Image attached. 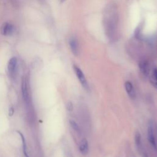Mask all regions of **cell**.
<instances>
[{"mask_svg":"<svg viewBox=\"0 0 157 157\" xmlns=\"http://www.w3.org/2000/svg\"><path fill=\"white\" fill-rule=\"evenodd\" d=\"M147 139L154 150L157 151V142L155 137L153 124L150 123L147 128Z\"/></svg>","mask_w":157,"mask_h":157,"instance_id":"6da1fadb","label":"cell"},{"mask_svg":"<svg viewBox=\"0 0 157 157\" xmlns=\"http://www.w3.org/2000/svg\"><path fill=\"white\" fill-rule=\"evenodd\" d=\"M13 113H14V109L13 107H12L9 109V116H12Z\"/></svg>","mask_w":157,"mask_h":157,"instance_id":"9a60e30c","label":"cell"},{"mask_svg":"<svg viewBox=\"0 0 157 157\" xmlns=\"http://www.w3.org/2000/svg\"><path fill=\"white\" fill-rule=\"evenodd\" d=\"M134 141H135V145L136 146V148L139 152H141L142 150V137L140 133L137 131L135 132L134 135Z\"/></svg>","mask_w":157,"mask_h":157,"instance_id":"9c48e42d","label":"cell"},{"mask_svg":"<svg viewBox=\"0 0 157 157\" xmlns=\"http://www.w3.org/2000/svg\"><path fill=\"white\" fill-rule=\"evenodd\" d=\"M17 132L18 133L19 136L21 137V141H22V144H23V154L25 156V157H29V155H28L27 153V148H26V141H25V139L24 136L23 135V134L20 132V131H17Z\"/></svg>","mask_w":157,"mask_h":157,"instance_id":"7c38bea8","label":"cell"},{"mask_svg":"<svg viewBox=\"0 0 157 157\" xmlns=\"http://www.w3.org/2000/svg\"><path fill=\"white\" fill-rule=\"evenodd\" d=\"M66 108H67V110L69 112H71L74 109V106H73V104L72 103V102L69 101L67 102V105H66Z\"/></svg>","mask_w":157,"mask_h":157,"instance_id":"5bb4252c","label":"cell"},{"mask_svg":"<svg viewBox=\"0 0 157 157\" xmlns=\"http://www.w3.org/2000/svg\"><path fill=\"white\" fill-rule=\"evenodd\" d=\"M79 151L80 153L84 156H86L88 155L89 152V145L88 142L86 139L83 138L81 140L80 144H79Z\"/></svg>","mask_w":157,"mask_h":157,"instance_id":"8992f818","label":"cell"},{"mask_svg":"<svg viewBox=\"0 0 157 157\" xmlns=\"http://www.w3.org/2000/svg\"><path fill=\"white\" fill-rule=\"evenodd\" d=\"M139 67L140 72L143 75L148 77L150 74V65L145 60H142L139 64Z\"/></svg>","mask_w":157,"mask_h":157,"instance_id":"5b68a950","label":"cell"},{"mask_svg":"<svg viewBox=\"0 0 157 157\" xmlns=\"http://www.w3.org/2000/svg\"><path fill=\"white\" fill-rule=\"evenodd\" d=\"M69 125L71 126V127L77 132L80 133V128L78 126V124L77 123V122H75L74 120H69Z\"/></svg>","mask_w":157,"mask_h":157,"instance_id":"4fadbf2b","label":"cell"},{"mask_svg":"<svg viewBox=\"0 0 157 157\" xmlns=\"http://www.w3.org/2000/svg\"><path fill=\"white\" fill-rule=\"evenodd\" d=\"M69 45L72 53L74 55H77L78 53V44L77 40L75 38H72L69 40Z\"/></svg>","mask_w":157,"mask_h":157,"instance_id":"ba28073f","label":"cell"},{"mask_svg":"<svg viewBox=\"0 0 157 157\" xmlns=\"http://www.w3.org/2000/svg\"><path fill=\"white\" fill-rule=\"evenodd\" d=\"M124 88L129 97L132 99H134L136 96V93L132 83L129 80L126 81L124 83Z\"/></svg>","mask_w":157,"mask_h":157,"instance_id":"277c9868","label":"cell"},{"mask_svg":"<svg viewBox=\"0 0 157 157\" xmlns=\"http://www.w3.org/2000/svg\"><path fill=\"white\" fill-rule=\"evenodd\" d=\"M21 90H22V94L24 100L27 102L28 101L29 96H28V92L27 90V85H26V82L25 80H23L22 82V85H21Z\"/></svg>","mask_w":157,"mask_h":157,"instance_id":"30bf717a","label":"cell"},{"mask_svg":"<svg viewBox=\"0 0 157 157\" xmlns=\"http://www.w3.org/2000/svg\"><path fill=\"white\" fill-rule=\"evenodd\" d=\"M14 31V26L8 23H4L1 28V33L4 36H10L13 33Z\"/></svg>","mask_w":157,"mask_h":157,"instance_id":"52a82bcc","label":"cell"},{"mask_svg":"<svg viewBox=\"0 0 157 157\" xmlns=\"http://www.w3.org/2000/svg\"><path fill=\"white\" fill-rule=\"evenodd\" d=\"M73 68H74V72L75 73V75H77V77L78 81H79V82L80 83L82 86L85 90H88L89 89V86H88V82H87L86 78H85V76L83 72L80 69V68H79L76 65H74L73 66Z\"/></svg>","mask_w":157,"mask_h":157,"instance_id":"7a4b0ae2","label":"cell"},{"mask_svg":"<svg viewBox=\"0 0 157 157\" xmlns=\"http://www.w3.org/2000/svg\"><path fill=\"white\" fill-rule=\"evenodd\" d=\"M61 2H63V1H64L65 0H61Z\"/></svg>","mask_w":157,"mask_h":157,"instance_id":"2e32d148","label":"cell"},{"mask_svg":"<svg viewBox=\"0 0 157 157\" xmlns=\"http://www.w3.org/2000/svg\"><path fill=\"white\" fill-rule=\"evenodd\" d=\"M151 83L153 86L157 88V67L153 69L151 77Z\"/></svg>","mask_w":157,"mask_h":157,"instance_id":"8fae6325","label":"cell"},{"mask_svg":"<svg viewBox=\"0 0 157 157\" xmlns=\"http://www.w3.org/2000/svg\"><path fill=\"white\" fill-rule=\"evenodd\" d=\"M17 67V59L16 57H12L10 59L7 65V69L9 75L11 77L15 76Z\"/></svg>","mask_w":157,"mask_h":157,"instance_id":"3957f363","label":"cell"}]
</instances>
